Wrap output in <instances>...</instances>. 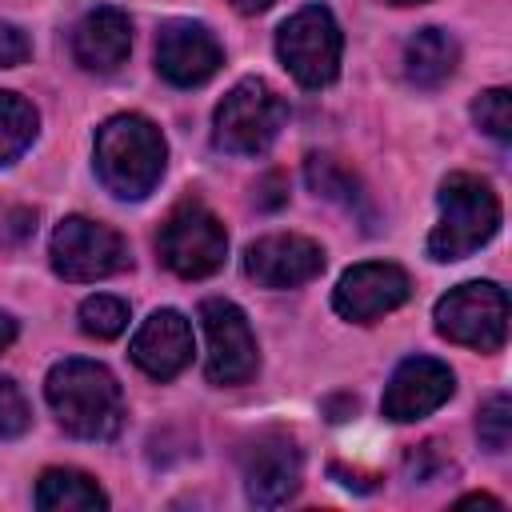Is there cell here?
<instances>
[{
	"mask_svg": "<svg viewBox=\"0 0 512 512\" xmlns=\"http://www.w3.org/2000/svg\"><path fill=\"white\" fill-rule=\"evenodd\" d=\"M12 340H16V320H12L8 312H0V352H4Z\"/></svg>",
	"mask_w": 512,
	"mask_h": 512,
	"instance_id": "obj_29",
	"label": "cell"
},
{
	"mask_svg": "<svg viewBox=\"0 0 512 512\" xmlns=\"http://www.w3.org/2000/svg\"><path fill=\"white\" fill-rule=\"evenodd\" d=\"M456 504H488V508H500V500H496V496H484V492H472V496H460Z\"/></svg>",
	"mask_w": 512,
	"mask_h": 512,
	"instance_id": "obj_31",
	"label": "cell"
},
{
	"mask_svg": "<svg viewBox=\"0 0 512 512\" xmlns=\"http://www.w3.org/2000/svg\"><path fill=\"white\" fill-rule=\"evenodd\" d=\"M36 508L44 512H96L108 508L104 488L80 468H48L36 484Z\"/></svg>",
	"mask_w": 512,
	"mask_h": 512,
	"instance_id": "obj_19",
	"label": "cell"
},
{
	"mask_svg": "<svg viewBox=\"0 0 512 512\" xmlns=\"http://www.w3.org/2000/svg\"><path fill=\"white\" fill-rule=\"evenodd\" d=\"M244 492L256 508L288 504L300 488V448L284 428H264L240 452Z\"/></svg>",
	"mask_w": 512,
	"mask_h": 512,
	"instance_id": "obj_10",
	"label": "cell"
},
{
	"mask_svg": "<svg viewBox=\"0 0 512 512\" xmlns=\"http://www.w3.org/2000/svg\"><path fill=\"white\" fill-rule=\"evenodd\" d=\"M304 176H308V188H312L316 196H324V200L340 204V208H344V212H352L364 228H372V224H376L372 200H368V192H364L360 176H356L348 164H340L336 156L312 152V156L304 160Z\"/></svg>",
	"mask_w": 512,
	"mask_h": 512,
	"instance_id": "obj_18",
	"label": "cell"
},
{
	"mask_svg": "<svg viewBox=\"0 0 512 512\" xmlns=\"http://www.w3.org/2000/svg\"><path fill=\"white\" fill-rule=\"evenodd\" d=\"M476 436H480V444L488 452H504L508 448V440H512V400H508V392H492L480 404Z\"/></svg>",
	"mask_w": 512,
	"mask_h": 512,
	"instance_id": "obj_22",
	"label": "cell"
},
{
	"mask_svg": "<svg viewBox=\"0 0 512 512\" xmlns=\"http://www.w3.org/2000/svg\"><path fill=\"white\" fill-rule=\"evenodd\" d=\"M44 396L60 420V428L76 440H112L124 424V396L116 376L96 364L68 356L52 364L44 380Z\"/></svg>",
	"mask_w": 512,
	"mask_h": 512,
	"instance_id": "obj_1",
	"label": "cell"
},
{
	"mask_svg": "<svg viewBox=\"0 0 512 512\" xmlns=\"http://www.w3.org/2000/svg\"><path fill=\"white\" fill-rule=\"evenodd\" d=\"M256 204H260V208H280V204H284V176H280V172H268V176H264V184H260V192H256Z\"/></svg>",
	"mask_w": 512,
	"mask_h": 512,
	"instance_id": "obj_27",
	"label": "cell"
},
{
	"mask_svg": "<svg viewBox=\"0 0 512 512\" xmlns=\"http://www.w3.org/2000/svg\"><path fill=\"white\" fill-rule=\"evenodd\" d=\"M392 4H424V0H392Z\"/></svg>",
	"mask_w": 512,
	"mask_h": 512,
	"instance_id": "obj_32",
	"label": "cell"
},
{
	"mask_svg": "<svg viewBox=\"0 0 512 512\" xmlns=\"http://www.w3.org/2000/svg\"><path fill=\"white\" fill-rule=\"evenodd\" d=\"M224 48L200 20H168L156 36V72L176 88H196L216 76Z\"/></svg>",
	"mask_w": 512,
	"mask_h": 512,
	"instance_id": "obj_11",
	"label": "cell"
},
{
	"mask_svg": "<svg viewBox=\"0 0 512 512\" xmlns=\"http://www.w3.org/2000/svg\"><path fill=\"white\" fill-rule=\"evenodd\" d=\"M244 272L260 288H300L324 272V248L296 232H272L244 248Z\"/></svg>",
	"mask_w": 512,
	"mask_h": 512,
	"instance_id": "obj_13",
	"label": "cell"
},
{
	"mask_svg": "<svg viewBox=\"0 0 512 512\" xmlns=\"http://www.w3.org/2000/svg\"><path fill=\"white\" fill-rule=\"evenodd\" d=\"M412 292V280L400 264H388V260H368V264H356L340 276L336 292H332V308L344 316V320H356V324H372L380 320L384 312L400 308Z\"/></svg>",
	"mask_w": 512,
	"mask_h": 512,
	"instance_id": "obj_12",
	"label": "cell"
},
{
	"mask_svg": "<svg viewBox=\"0 0 512 512\" xmlns=\"http://www.w3.org/2000/svg\"><path fill=\"white\" fill-rule=\"evenodd\" d=\"M404 468H408V476H412V480H432L440 468H448V460H444L440 444H436V440H428V444H420V448H412V452H408Z\"/></svg>",
	"mask_w": 512,
	"mask_h": 512,
	"instance_id": "obj_25",
	"label": "cell"
},
{
	"mask_svg": "<svg viewBox=\"0 0 512 512\" xmlns=\"http://www.w3.org/2000/svg\"><path fill=\"white\" fill-rule=\"evenodd\" d=\"M36 128H40L36 108L16 92H0V168L12 164L36 140Z\"/></svg>",
	"mask_w": 512,
	"mask_h": 512,
	"instance_id": "obj_20",
	"label": "cell"
},
{
	"mask_svg": "<svg viewBox=\"0 0 512 512\" xmlns=\"http://www.w3.org/2000/svg\"><path fill=\"white\" fill-rule=\"evenodd\" d=\"M124 324H128V304L120 296H104L100 292V296H88L80 304V328H84V336L112 340V336L124 332Z\"/></svg>",
	"mask_w": 512,
	"mask_h": 512,
	"instance_id": "obj_21",
	"label": "cell"
},
{
	"mask_svg": "<svg viewBox=\"0 0 512 512\" xmlns=\"http://www.w3.org/2000/svg\"><path fill=\"white\" fill-rule=\"evenodd\" d=\"M28 424H32V408H28L24 392L16 388V380L0 376V440L24 436Z\"/></svg>",
	"mask_w": 512,
	"mask_h": 512,
	"instance_id": "obj_24",
	"label": "cell"
},
{
	"mask_svg": "<svg viewBox=\"0 0 512 512\" xmlns=\"http://www.w3.org/2000/svg\"><path fill=\"white\" fill-rule=\"evenodd\" d=\"M324 412H328V420H348L356 412V396H332V400H324Z\"/></svg>",
	"mask_w": 512,
	"mask_h": 512,
	"instance_id": "obj_28",
	"label": "cell"
},
{
	"mask_svg": "<svg viewBox=\"0 0 512 512\" xmlns=\"http://www.w3.org/2000/svg\"><path fill=\"white\" fill-rule=\"evenodd\" d=\"M228 4H232L236 12H248V16H252V12H264V8H272L276 0H228Z\"/></svg>",
	"mask_w": 512,
	"mask_h": 512,
	"instance_id": "obj_30",
	"label": "cell"
},
{
	"mask_svg": "<svg viewBox=\"0 0 512 512\" xmlns=\"http://www.w3.org/2000/svg\"><path fill=\"white\" fill-rule=\"evenodd\" d=\"M132 364L152 380H172L192 360V324L176 308H156L132 336Z\"/></svg>",
	"mask_w": 512,
	"mask_h": 512,
	"instance_id": "obj_15",
	"label": "cell"
},
{
	"mask_svg": "<svg viewBox=\"0 0 512 512\" xmlns=\"http://www.w3.org/2000/svg\"><path fill=\"white\" fill-rule=\"evenodd\" d=\"M28 56H32V44H28V36H24L16 24L0 20V68H20Z\"/></svg>",
	"mask_w": 512,
	"mask_h": 512,
	"instance_id": "obj_26",
	"label": "cell"
},
{
	"mask_svg": "<svg viewBox=\"0 0 512 512\" xmlns=\"http://www.w3.org/2000/svg\"><path fill=\"white\" fill-rule=\"evenodd\" d=\"M436 332L476 352H500L508 340V292L492 280L456 284L436 300Z\"/></svg>",
	"mask_w": 512,
	"mask_h": 512,
	"instance_id": "obj_7",
	"label": "cell"
},
{
	"mask_svg": "<svg viewBox=\"0 0 512 512\" xmlns=\"http://www.w3.org/2000/svg\"><path fill=\"white\" fill-rule=\"evenodd\" d=\"M440 220L428 236V256L448 264L484 248L500 228V196L472 172H452L440 184Z\"/></svg>",
	"mask_w": 512,
	"mask_h": 512,
	"instance_id": "obj_3",
	"label": "cell"
},
{
	"mask_svg": "<svg viewBox=\"0 0 512 512\" xmlns=\"http://www.w3.org/2000/svg\"><path fill=\"white\" fill-rule=\"evenodd\" d=\"M200 320H204V336H208V360H204V376L220 388L244 384L256 376L260 368V348L252 336L248 316L224 300V296H208L200 304Z\"/></svg>",
	"mask_w": 512,
	"mask_h": 512,
	"instance_id": "obj_9",
	"label": "cell"
},
{
	"mask_svg": "<svg viewBox=\"0 0 512 512\" xmlns=\"http://www.w3.org/2000/svg\"><path fill=\"white\" fill-rule=\"evenodd\" d=\"M460 64V44L444 28H420L404 44V80L416 88H440Z\"/></svg>",
	"mask_w": 512,
	"mask_h": 512,
	"instance_id": "obj_17",
	"label": "cell"
},
{
	"mask_svg": "<svg viewBox=\"0 0 512 512\" xmlns=\"http://www.w3.org/2000/svg\"><path fill=\"white\" fill-rule=\"evenodd\" d=\"M288 124V100L260 76H244L212 116V140L236 156H260Z\"/></svg>",
	"mask_w": 512,
	"mask_h": 512,
	"instance_id": "obj_4",
	"label": "cell"
},
{
	"mask_svg": "<svg viewBox=\"0 0 512 512\" xmlns=\"http://www.w3.org/2000/svg\"><path fill=\"white\" fill-rule=\"evenodd\" d=\"M52 272L72 284H92L128 264V244L116 228L88 220V216H64L48 244Z\"/></svg>",
	"mask_w": 512,
	"mask_h": 512,
	"instance_id": "obj_8",
	"label": "cell"
},
{
	"mask_svg": "<svg viewBox=\"0 0 512 512\" xmlns=\"http://www.w3.org/2000/svg\"><path fill=\"white\" fill-rule=\"evenodd\" d=\"M128 48H132V24L112 4L84 12L80 24L72 28V56L88 72H116L128 60Z\"/></svg>",
	"mask_w": 512,
	"mask_h": 512,
	"instance_id": "obj_16",
	"label": "cell"
},
{
	"mask_svg": "<svg viewBox=\"0 0 512 512\" xmlns=\"http://www.w3.org/2000/svg\"><path fill=\"white\" fill-rule=\"evenodd\" d=\"M340 52H344V36L324 4H308L292 12L276 32V56L304 88L332 84L340 72Z\"/></svg>",
	"mask_w": 512,
	"mask_h": 512,
	"instance_id": "obj_6",
	"label": "cell"
},
{
	"mask_svg": "<svg viewBox=\"0 0 512 512\" xmlns=\"http://www.w3.org/2000/svg\"><path fill=\"white\" fill-rule=\"evenodd\" d=\"M452 392H456V376H452L448 364H440L432 356H408L392 372L380 408H384L388 420L408 424V420H420V416L436 412Z\"/></svg>",
	"mask_w": 512,
	"mask_h": 512,
	"instance_id": "obj_14",
	"label": "cell"
},
{
	"mask_svg": "<svg viewBox=\"0 0 512 512\" xmlns=\"http://www.w3.org/2000/svg\"><path fill=\"white\" fill-rule=\"evenodd\" d=\"M156 252L164 260V268H172L176 276L204 280V276H212L224 264V256H228V232H224L220 216L204 200L184 196L164 216V224L156 232Z\"/></svg>",
	"mask_w": 512,
	"mask_h": 512,
	"instance_id": "obj_5",
	"label": "cell"
},
{
	"mask_svg": "<svg viewBox=\"0 0 512 512\" xmlns=\"http://www.w3.org/2000/svg\"><path fill=\"white\" fill-rule=\"evenodd\" d=\"M168 144L140 112L108 116L96 128V176L120 200H144L164 176Z\"/></svg>",
	"mask_w": 512,
	"mask_h": 512,
	"instance_id": "obj_2",
	"label": "cell"
},
{
	"mask_svg": "<svg viewBox=\"0 0 512 512\" xmlns=\"http://www.w3.org/2000/svg\"><path fill=\"white\" fill-rule=\"evenodd\" d=\"M472 120L492 136V140H512V92L508 88H488L472 100Z\"/></svg>",
	"mask_w": 512,
	"mask_h": 512,
	"instance_id": "obj_23",
	"label": "cell"
}]
</instances>
